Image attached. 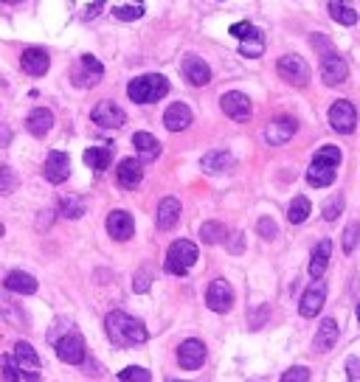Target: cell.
<instances>
[{
    "instance_id": "29",
    "label": "cell",
    "mask_w": 360,
    "mask_h": 382,
    "mask_svg": "<svg viewBox=\"0 0 360 382\" xmlns=\"http://www.w3.org/2000/svg\"><path fill=\"white\" fill-rule=\"evenodd\" d=\"M132 146L138 149V155H141L144 160H155V157L160 155V143H158V138L149 135V132H135V135H132Z\"/></svg>"
},
{
    "instance_id": "33",
    "label": "cell",
    "mask_w": 360,
    "mask_h": 382,
    "mask_svg": "<svg viewBox=\"0 0 360 382\" xmlns=\"http://www.w3.org/2000/svg\"><path fill=\"white\" fill-rule=\"evenodd\" d=\"M226 236H228V231H226V225L223 222H206L203 228H200V239L206 242V245H223L226 242Z\"/></svg>"
},
{
    "instance_id": "46",
    "label": "cell",
    "mask_w": 360,
    "mask_h": 382,
    "mask_svg": "<svg viewBox=\"0 0 360 382\" xmlns=\"http://www.w3.org/2000/svg\"><path fill=\"white\" fill-rule=\"evenodd\" d=\"M152 287V273L149 270H138L135 273V281H132V290L135 292H146Z\"/></svg>"
},
{
    "instance_id": "11",
    "label": "cell",
    "mask_w": 360,
    "mask_h": 382,
    "mask_svg": "<svg viewBox=\"0 0 360 382\" xmlns=\"http://www.w3.org/2000/svg\"><path fill=\"white\" fill-rule=\"evenodd\" d=\"M220 107H223V113H226L228 118H234V121H248L251 113H254L251 99H248L245 93H240V90L226 93V96L220 99Z\"/></svg>"
},
{
    "instance_id": "25",
    "label": "cell",
    "mask_w": 360,
    "mask_h": 382,
    "mask_svg": "<svg viewBox=\"0 0 360 382\" xmlns=\"http://www.w3.org/2000/svg\"><path fill=\"white\" fill-rule=\"evenodd\" d=\"M315 346V351L318 354H324V351H329V348H335V343H338V323L332 320V318H326V320H321V326H318V332H315V340H312Z\"/></svg>"
},
{
    "instance_id": "51",
    "label": "cell",
    "mask_w": 360,
    "mask_h": 382,
    "mask_svg": "<svg viewBox=\"0 0 360 382\" xmlns=\"http://www.w3.org/2000/svg\"><path fill=\"white\" fill-rule=\"evenodd\" d=\"M102 9H104V0H96V3H93V6H88V9H85V20L96 17V12H102Z\"/></svg>"
},
{
    "instance_id": "6",
    "label": "cell",
    "mask_w": 360,
    "mask_h": 382,
    "mask_svg": "<svg viewBox=\"0 0 360 382\" xmlns=\"http://www.w3.org/2000/svg\"><path fill=\"white\" fill-rule=\"evenodd\" d=\"M329 124H332V129L340 132V135L354 132V127H357V110H354V104L346 101V99H338V101L329 107Z\"/></svg>"
},
{
    "instance_id": "44",
    "label": "cell",
    "mask_w": 360,
    "mask_h": 382,
    "mask_svg": "<svg viewBox=\"0 0 360 382\" xmlns=\"http://www.w3.org/2000/svg\"><path fill=\"white\" fill-rule=\"evenodd\" d=\"M340 211H343V197H340V194H335V197H332V200L324 206V220H326V222H332V220H338V217H340Z\"/></svg>"
},
{
    "instance_id": "10",
    "label": "cell",
    "mask_w": 360,
    "mask_h": 382,
    "mask_svg": "<svg viewBox=\"0 0 360 382\" xmlns=\"http://www.w3.org/2000/svg\"><path fill=\"white\" fill-rule=\"evenodd\" d=\"M177 362L186 371H198L206 362V346L200 340H184L177 346Z\"/></svg>"
},
{
    "instance_id": "43",
    "label": "cell",
    "mask_w": 360,
    "mask_h": 382,
    "mask_svg": "<svg viewBox=\"0 0 360 382\" xmlns=\"http://www.w3.org/2000/svg\"><path fill=\"white\" fill-rule=\"evenodd\" d=\"M113 15H116L118 20H124V23H132V20H138V17L144 15V9H141V3H135V6H116Z\"/></svg>"
},
{
    "instance_id": "7",
    "label": "cell",
    "mask_w": 360,
    "mask_h": 382,
    "mask_svg": "<svg viewBox=\"0 0 360 382\" xmlns=\"http://www.w3.org/2000/svg\"><path fill=\"white\" fill-rule=\"evenodd\" d=\"M206 304H209V309L217 312V315L228 312V309L234 306V290H231V284H228L226 278H214V281L209 284V290H206Z\"/></svg>"
},
{
    "instance_id": "53",
    "label": "cell",
    "mask_w": 360,
    "mask_h": 382,
    "mask_svg": "<svg viewBox=\"0 0 360 382\" xmlns=\"http://www.w3.org/2000/svg\"><path fill=\"white\" fill-rule=\"evenodd\" d=\"M4 231H6V228H4V222H0V236H4Z\"/></svg>"
},
{
    "instance_id": "5",
    "label": "cell",
    "mask_w": 360,
    "mask_h": 382,
    "mask_svg": "<svg viewBox=\"0 0 360 382\" xmlns=\"http://www.w3.org/2000/svg\"><path fill=\"white\" fill-rule=\"evenodd\" d=\"M276 71H279V76H282L287 85H293V87H307V82H310V65H307L301 57H296V54L282 57L279 65H276Z\"/></svg>"
},
{
    "instance_id": "23",
    "label": "cell",
    "mask_w": 360,
    "mask_h": 382,
    "mask_svg": "<svg viewBox=\"0 0 360 382\" xmlns=\"http://www.w3.org/2000/svg\"><path fill=\"white\" fill-rule=\"evenodd\" d=\"M4 287L9 292H18V295H34L37 292V278L23 273V270H12L6 278H4Z\"/></svg>"
},
{
    "instance_id": "26",
    "label": "cell",
    "mask_w": 360,
    "mask_h": 382,
    "mask_svg": "<svg viewBox=\"0 0 360 382\" xmlns=\"http://www.w3.org/2000/svg\"><path fill=\"white\" fill-rule=\"evenodd\" d=\"M307 183H310V185H315V188L332 185V183H335V166L321 163V160H315V157H312V163H310V169H307Z\"/></svg>"
},
{
    "instance_id": "16",
    "label": "cell",
    "mask_w": 360,
    "mask_h": 382,
    "mask_svg": "<svg viewBox=\"0 0 360 382\" xmlns=\"http://www.w3.org/2000/svg\"><path fill=\"white\" fill-rule=\"evenodd\" d=\"M43 171H46V180H48V183L60 185V183H65V180L71 177V157H68L65 152H51Z\"/></svg>"
},
{
    "instance_id": "40",
    "label": "cell",
    "mask_w": 360,
    "mask_h": 382,
    "mask_svg": "<svg viewBox=\"0 0 360 382\" xmlns=\"http://www.w3.org/2000/svg\"><path fill=\"white\" fill-rule=\"evenodd\" d=\"M315 160L329 163V166H335V169H338V163H340V149H338V146H332V143H326V146H321V149L315 152Z\"/></svg>"
},
{
    "instance_id": "8",
    "label": "cell",
    "mask_w": 360,
    "mask_h": 382,
    "mask_svg": "<svg viewBox=\"0 0 360 382\" xmlns=\"http://www.w3.org/2000/svg\"><path fill=\"white\" fill-rule=\"evenodd\" d=\"M102 76H104V68L96 57H90V54L79 57V65L74 68V85L76 87H93L102 82Z\"/></svg>"
},
{
    "instance_id": "50",
    "label": "cell",
    "mask_w": 360,
    "mask_h": 382,
    "mask_svg": "<svg viewBox=\"0 0 360 382\" xmlns=\"http://www.w3.org/2000/svg\"><path fill=\"white\" fill-rule=\"evenodd\" d=\"M346 376H349L352 382L360 376V360H354V357H349V360H346Z\"/></svg>"
},
{
    "instance_id": "12",
    "label": "cell",
    "mask_w": 360,
    "mask_h": 382,
    "mask_svg": "<svg viewBox=\"0 0 360 382\" xmlns=\"http://www.w3.org/2000/svg\"><path fill=\"white\" fill-rule=\"evenodd\" d=\"M324 301H326V284H324L321 278H315V284H310V287L304 290V295H301V304H298L301 318H315V315L321 312Z\"/></svg>"
},
{
    "instance_id": "3",
    "label": "cell",
    "mask_w": 360,
    "mask_h": 382,
    "mask_svg": "<svg viewBox=\"0 0 360 382\" xmlns=\"http://www.w3.org/2000/svg\"><path fill=\"white\" fill-rule=\"evenodd\" d=\"M195 262H198V248H195V242H189V239H177V242L169 245L163 267H166L169 276H186L189 267H192Z\"/></svg>"
},
{
    "instance_id": "14",
    "label": "cell",
    "mask_w": 360,
    "mask_h": 382,
    "mask_svg": "<svg viewBox=\"0 0 360 382\" xmlns=\"http://www.w3.org/2000/svg\"><path fill=\"white\" fill-rule=\"evenodd\" d=\"M90 118H93V124H99V127H107V129H116V127H121V124L127 121L124 110H121L116 101H99V104L93 107Z\"/></svg>"
},
{
    "instance_id": "37",
    "label": "cell",
    "mask_w": 360,
    "mask_h": 382,
    "mask_svg": "<svg viewBox=\"0 0 360 382\" xmlns=\"http://www.w3.org/2000/svg\"><path fill=\"white\" fill-rule=\"evenodd\" d=\"M18 188V174L12 166H0V197L12 194V191Z\"/></svg>"
},
{
    "instance_id": "49",
    "label": "cell",
    "mask_w": 360,
    "mask_h": 382,
    "mask_svg": "<svg viewBox=\"0 0 360 382\" xmlns=\"http://www.w3.org/2000/svg\"><path fill=\"white\" fill-rule=\"evenodd\" d=\"M312 45H315V48H318V54H324V57L335 54V51H332V43H329V40H324V34H312Z\"/></svg>"
},
{
    "instance_id": "47",
    "label": "cell",
    "mask_w": 360,
    "mask_h": 382,
    "mask_svg": "<svg viewBox=\"0 0 360 382\" xmlns=\"http://www.w3.org/2000/svg\"><path fill=\"white\" fill-rule=\"evenodd\" d=\"M231 34H234V37H240V43H242V40L254 37V34H256V29H254L251 23H237V26L231 29Z\"/></svg>"
},
{
    "instance_id": "41",
    "label": "cell",
    "mask_w": 360,
    "mask_h": 382,
    "mask_svg": "<svg viewBox=\"0 0 360 382\" xmlns=\"http://www.w3.org/2000/svg\"><path fill=\"white\" fill-rule=\"evenodd\" d=\"M279 382H310V368L307 365H290Z\"/></svg>"
},
{
    "instance_id": "52",
    "label": "cell",
    "mask_w": 360,
    "mask_h": 382,
    "mask_svg": "<svg viewBox=\"0 0 360 382\" xmlns=\"http://www.w3.org/2000/svg\"><path fill=\"white\" fill-rule=\"evenodd\" d=\"M12 141V129L9 127H0V146H9Z\"/></svg>"
},
{
    "instance_id": "9",
    "label": "cell",
    "mask_w": 360,
    "mask_h": 382,
    "mask_svg": "<svg viewBox=\"0 0 360 382\" xmlns=\"http://www.w3.org/2000/svg\"><path fill=\"white\" fill-rule=\"evenodd\" d=\"M296 129H298V121H296L293 115L273 118V121L265 127V141H268L270 146H282V143H287V141L296 135Z\"/></svg>"
},
{
    "instance_id": "24",
    "label": "cell",
    "mask_w": 360,
    "mask_h": 382,
    "mask_svg": "<svg viewBox=\"0 0 360 382\" xmlns=\"http://www.w3.org/2000/svg\"><path fill=\"white\" fill-rule=\"evenodd\" d=\"M180 220V200L177 197H163L160 206H158V228L160 231H169L174 228Z\"/></svg>"
},
{
    "instance_id": "39",
    "label": "cell",
    "mask_w": 360,
    "mask_h": 382,
    "mask_svg": "<svg viewBox=\"0 0 360 382\" xmlns=\"http://www.w3.org/2000/svg\"><path fill=\"white\" fill-rule=\"evenodd\" d=\"M20 368L15 365V360L9 357V354H4L0 357V376H4V382H20V374H18Z\"/></svg>"
},
{
    "instance_id": "38",
    "label": "cell",
    "mask_w": 360,
    "mask_h": 382,
    "mask_svg": "<svg viewBox=\"0 0 360 382\" xmlns=\"http://www.w3.org/2000/svg\"><path fill=\"white\" fill-rule=\"evenodd\" d=\"M149 379H152L149 371L141 368V365H130V368H124L118 374V382H149Z\"/></svg>"
},
{
    "instance_id": "2",
    "label": "cell",
    "mask_w": 360,
    "mask_h": 382,
    "mask_svg": "<svg viewBox=\"0 0 360 382\" xmlns=\"http://www.w3.org/2000/svg\"><path fill=\"white\" fill-rule=\"evenodd\" d=\"M169 93V82L160 76V73H146V76H138L130 82L127 87V96L135 101V104H152L158 99H163Z\"/></svg>"
},
{
    "instance_id": "15",
    "label": "cell",
    "mask_w": 360,
    "mask_h": 382,
    "mask_svg": "<svg viewBox=\"0 0 360 382\" xmlns=\"http://www.w3.org/2000/svg\"><path fill=\"white\" fill-rule=\"evenodd\" d=\"M346 76H349V65H346V59H340L338 54H329V57L321 59V79H324V85H329V87L343 85Z\"/></svg>"
},
{
    "instance_id": "56",
    "label": "cell",
    "mask_w": 360,
    "mask_h": 382,
    "mask_svg": "<svg viewBox=\"0 0 360 382\" xmlns=\"http://www.w3.org/2000/svg\"><path fill=\"white\" fill-rule=\"evenodd\" d=\"M169 382H180V379H169Z\"/></svg>"
},
{
    "instance_id": "36",
    "label": "cell",
    "mask_w": 360,
    "mask_h": 382,
    "mask_svg": "<svg viewBox=\"0 0 360 382\" xmlns=\"http://www.w3.org/2000/svg\"><path fill=\"white\" fill-rule=\"evenodd\" d=\"M60 214H62L65 220H79V217L85 214V203H82L79 197H65V200L60 203Z\"/></svg>"
},
{
    "instance_id": "19",
    "label": "cell",
    "mask_w": 360,
    "mask_h": 382,
    "mask_svg": "<svg viewBox=\"0 0 360 382\" xmlns=\"http://www.w3.org/2000/svg\"><path fill=\"white\" fill-rule=\"evenodd\" d=\"M184 76H186V82L189 85H195V87H203V85H209L212 82V68L200 59V57H186L184 59Z\"/></svg>"
},
{
    "instance_id": "35",
    "label": "cell",
    "mask_w": 360,
    "mask_h": 382,
    "mask_svg": "<svg viewBox=\"0 0 360 382\" xmlns=\"http://www.w3.org/2000/svg\"><path fill=\"white\" fill-rule=\"evenodd\" d=\"M307 217H310V200H307V197H296V200L290 203V208H287V220H290L293 225H301Z\"/></svg>"
},
{
    "instance_id": "55",
    "label": "cell",
    "mask_w": 360,
    "mask_h": 382,
    "mask_svg": "<svg viewBox=\"0 0 360 382\" xmlns=\"http://www.w3.org/2000/svg\"><path fill=\"white\" fill-rule=\"evenodd\" d=\"M357 320H360V306H357Z\"/></svg>"
},
{
    "instance_id": "34",
    "label": "cell",
    "mask_w": 360,
    "mask_h": 382,
    "mask_svg": "<svg viewBox=\"0 0 360 382\" xmlns=\"http://www.w3.org/2000/svg\"><path fill=\"white\" fill-rule=\"evenodd\" d=\"M240 54L242 57H248V59H259L262 54H265V40H262V31H256L254 37H248V40H242L240 43Z\"/></svg>"
},
{
    "instance_id": "42",
    "label": "cell",
    "mask_w": 360,
    "mask_h": 382,
    "mask_svg": "<svg viewBox=\"0 0 360 382\" xmlns=\"http://www.w3.org/2000/svg\"><path fill=\"white\" fill-rule=\"evenodd\" d=\"M357 239H360V222H352V225L343 231V253H354Z\"/></svg>"
},
{
    "instance_id": "54",
    "label": "cell",
    "mask_w": 360,
    "mask_h": 382,
    "mask_svg": "<svg viewBox=\"0 0 360 382\" xmlns=\"http://www.w3.org/2000/svg\"><path fill=\"white\" fill-rule=\"evenodd\" d=\"M6 3H20V0H6Z\"/></svg>"
},
{
    "instance_id": "45",
    "label": "cell",
    "mask_w": 360,
    "mask_h": 382,
    "mask_svg": "<svg viewBox=\"0 0 360 382\" xmlns=\"http://www.w3.org/2000/svg\"><path fill=\"white\" fill-rule=\"evenodd\" d=\"M256 231H259V236H262V239H268V242H270V239H276V231H279V228H276V222H273L270 217H262V220L256 222Z\"/></svg>"
},
{
    "instance_id": "4",
    "label": "cell",
    "mask_w": 360,
    "mask_h": 382,
    "mask_svg": "<svg viewBox=\"0 0 360 382\" xmlns=\"http://www.w3.org/2000/svg\"><path fill=\"white\" fill-rule=\"evenodd\" d=\"M54 351H57V357L62 360V362H68V365H79L82 360H85V340H82V334L79 332H68V334H60L57 340H54Z\"/></svg>"
},
{
    "instance_id": "22",
    "label": "cell",
    "mask_w": 360,
    "mask_h": 382,
    "mask_svg": "<svg viewBox=\"0 0 360 382\" xmlns=\"http://www.w3.org/2000/svg\"><path fill=\"white\" fill-rule=\"evenodd\" d=\"M200 166H203L206 174H226V171L234 169V155L226 152V149H214L200 160Z\"/></svg>"
},
{
    "instance_id": "20",
    "label": "cell",
    "mask_w": 360,
    "mask_h": 382,
    "mask_svg": "<svg viewBox=\"0 0 360 382\" xmlns=\"http://www.w3.org/2000/svg\"><path fill=\"white\" fill-rule=\"evenodd\" d=\"M144 180V163L138 157H124L118 163V185L124 188H138Z\"/></svg>"
},
{
    "instance_id": "1",
    "label": "cell",
    "mask_w": 360,
    "mask_h": 382,
    "mask_svg": "<svg viewBox=\"0 0 360 382\" xmlns=\"http://www.w3.org/2000/svg\"><path fill=\"white\" fill-rule=\"evenodd\" d=\"M104 332H107L110 343H116V346H141V343H146V337H149L146 326H144L141 320H135L132 315L121 312V309H116V312L107 315Z\"/></svg>"
},
{
    "instance_id": "28",
    "label": "cell",
    "mask_w": 360,
    "mask_h": 382,
    "mask_svg": "<svg viewBox=\"0 0 360 382\" xmlns=\"http://www.w3.org/2000/svg\"><path fill=\"white\" fill-rule=\"evenodd\" d=\"M329 253H332V242L329 239H321L312 250V259H310V276L312 278H321L326 273V264H329Z\"/></svg>"
},
{
    "instance_id": "32",
    "label": "cell",
    "mask_w": 360,
    "mask_h": 382,
    "mask_svg": "<svg viewBox=\"0 0 360 382\" xmlns=\"http://www.w3.org/2000/svg\"><path fill=\"white\" fill-rule=\"evenodd\" d=\"M0 312H4V318H6L9 323H15L18 329H26V326H29V323H26V315H23V309H20L15 301L9 304V298H6V295H0Z\"/></svg>"
},
{
    "instance_id": "17",
    "label": "cell",
    "mask_w": 360,
    "mask_h": 382,
    "mask_svg": "<svg viewBox=\"0 0 360 382\" xmlns=\"http://www.w3.org/2000/svg\"><path fill=\"white\" fill-rule=\"evenodd\" d=\"M20 68L29 73V76H46L48 68H51V59L43 48H26L23 57H20Z\"/></svg>"
},
{
    "instance_id": "13",
    "label": "cell",
    "mask_w": 360,
    "mask_h": 382,
    "mask_svg": "<svg viewBox=\"0 0 360 382\" xmlns=\"http://www.w3.org/2000/svg\"><path fill=\"white\" fill-rule=\"evenodd\" d=\"M15 365L26 374L29 382L40 379V357H37V351H34L32 343H18L15 346Z\"/></svg>"
},
{
    "instance_id": "48",
    "label": "cell",
    "mask_w": 360,
    "mask_h": 382,
    "mask_svg": "<svg viewBox=\"0 0 360 382\" xmlns=\"http://www.w3.org/2000/svg\"><path fill=\"white\" fill-rule=\"evenodd\" d=\"M226 245H228L231 253H242L245 250V236L242 234H231V236H226Z\"/></svg>"
},
{
    "instance_id": "30",
    "label": "cell",
    "mask_w": 360,
    "mask_h": 382,
    "mask_svg": "<svg viewBox=\"0 0 360 382\" xmlns=\"http://www.w3.org/2000/svg\"><path fill=\"white\" fill-rule=\"evenodd\" d=\"M113 160V149L110 146H90L85 149V163L93 169V171H104Z\"/></svg>"
},
{
    "instance_id": "31",
    "label": "cell",
    "mask_w": 360,
    "mask_h": 382,
    "mask_svg": "<svg viewBox=\"0 0 360 382\" xmlns=\"http://www.w3.org/2000/svg\"><path fill=\"white\" fill-rule=\"evenodd\" d=\"M329 15H332V20L340 23V26H354V23H357V12H354L352 6H346L343 0H329Z\"/></svg>"
},
{
    "instance_id": "57",
    "label": "cell",
    "mask_w": 360,
    "mask_h": 382,
    "mask_svg": "<svg viewBox=\"0 0 360 382\" xmlns=\"http://www.w3.org/2000/svg\"><path fill=\"white\" fill-rule=\"evenodd\" d=\"M0 3H4V0H0Z\"/></svg>"
},
{
    "instance_id": "18",
    "label": "cell",
    "mask_w": 360,
    "mask_h": 382,
    "mask_svg": "<svg viewBox=\"0 0 360 382\" xmlns=\"http://www.w3.org/2000/svg\"><path fill=\"white\" fill-rule=\"evenodd\" d=\"M107 234H110L116 242H127V239H132V234H135V222H132V217H130L127 211H113V214L107 217Z\"/></svg>"
},
{
    "instance_id": "21",
    "label": "cell",
    "mask_w": 360,
    "mask_h": 382,
    "mask_svg": "<svg viewBox=\"0 0 360 382\" xmlns=\"http://www.w3.org/2000/svg\"><path fill=\"white\" fill-rule=\"evenodd\" d=\"M163 124H166L169 132H184V129L192 124V110H189L184 101L169 104V110L163 113Z\"/></svg>"
},
{
    "instance_id": "27",
    "label": "cell",
    "mask_w": 360,
    "mask_h": 382,
    "mask_svg": "<svg viewBox=\"0 0 360 382\" xmlns=\"http://www.w3.org/2000/svg\"><path fill=\"white\" fill-rule=\"evenodd\" d=\"M29 132L34 135V138H43V135H48V129L54 127V113L51 110H46V107H37V110H32L29 113Z\"/></svg>"
}]
</instances>
